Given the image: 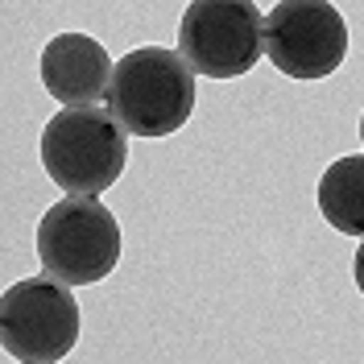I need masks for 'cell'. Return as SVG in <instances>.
<instances>
[{
	"label": "cell",
	"mask_w": 364,
	"mask_h": 364,
	"mask_svg": "<svg viewBox=\"0 0 364 364\" xmlns=\"http://www.w3.org/2000/svg\"><path fill=\"white\" fill-rule=\"evenodd\" d=\"M195 100H199V79L178 50L141 46L116 63L108 112L120 120L129 136L154 141V136L178 133L195 112Z\"/></svg>",
	"instance_id": "cell-1"
},
{
	"label": "cell",
	"mask_w": 364,
	"mask_h": 364,
	"mask_svg": "<svg viewBox=\"0 0 364 364\" xmlns=\"http://www.w3.org/2000/svg\"><path fill=\"white\" fill-rule=\"evenodd\" d=\"M129 161V133L108 108H63L42 129V166L75 199H100Z\"/></svg>",
	"instance_id": "cell-2"
},
{
	"label": "cell",
	"mask_w": 364,
	"mask_h": 364,
	"mask_svg": "<svg viewBox=\"0 0 364 364\" xmlns=\"http://www.w3.org/2000/svg\"><path fill=\"white\" fill-rule=\"evenodd\" d=\"M38 261L63 286H95L120 261V224L100 199H58L38 224Z\"/></svg>",
	"instance_id": "cell-3"
},
{
	"label": "cell",
	"mask_w": 364,
	"mask_h": 364,
	"mask_svg": "<svg viewBox=\"0 0 364 364\" xmlns=\"http://www.w3.org/2000/svg\"><path fill=\"white\" fill-rule=\"evenodd\" d=\"M178 54L207 79L249 75L265 54V13L252 0H195L182 9Z\"/></svg>",
	"instance_id": "cell-4"
},
{
	"label": "cell",
	"mask_w": 364,
	"mask_h": 364,
	"mask_svg": "<svg viewBox=\"0 0 364 364\" xmlns=\"http://www.w3.org/2000/svg\"><path fill=\"white\" fill-rule=\"evenodd\" d=\"M0 343L21 364H58L79 343V302L54 277H21L0 294Z\"/></svg>",
	"instance_id": "cell-5"
},
{
	"label": "cell",
	"mask_w": 364,
	"mask_h": 364,
	"mask_svg": "<svg viewBox=\"0 0 364 364\" xmlns=\"http://www.w3.org/2000/svg\"><path fill=\"white\" fill-rule=\"evenodd\" d=\"M348 54V25L336 4L282 0L265 13V58L298 83L327 79Z\"/></svg>",
	"instance_id": "cell-6"
},
{
	"label": "cell",
	"mask_w": 364,
	"mask_h": 364,
	"mask_svg": "<svg viewBox=\"0 0 364 364\" xmlns=\"http://www.w3.org/2000/svg\"><path fill=\"white\" fill-rule=\"evenodd\" d=\"M116 63L91 33H58L42 50V83L63 108H100L108 100Z\"/></svg>",
	"instance_id": "cell-7"
},
{
	"label": "cell",
	"mask_w": 364,
	"mask_h": 364,
	"mask_svg": "<svg viewBox=\"0 0 364 364\" xmlns=\"http://www.w3.org/2000/svg\"><path fill=\"white\" fill-rule=\"evenodd\" d=\"M318 215L340 236L364 240V154L331 161L318 178Z\"/></svg>",
	"instance_id": "cell-8"
},
{
	"label": "cell",
	"mask_w": 364,
	"mask_h": 364,
	"mask_svg": "<svg viewBox=\"0 0 364 364\" xmlns=\"http://www.w3.org/2000/svg\"><path fill=\"white\" fill-rule=\"evenodd\" d=\"M352 277H356V290L364 294V240H360V249H356V261H352Z\"/></svg>",
	"instance_id": "cell-9"
},
{
	"label": "cell",
	"mask_w": 364,
	"mask_h": 364,
	"mask_svg": "<svg viewBox=\"0 0 364 364\" xmlns=\"http://www.w3.org/2000/svg\"><path fill=\"white\" fill-rule=\"evenodd\" d=\"M360 145H364V116H360Z\"/></svg>",
	"instance_id": "cell-10"
}]
</instances>
